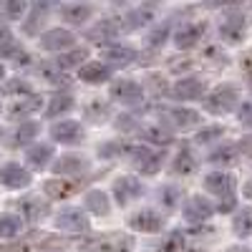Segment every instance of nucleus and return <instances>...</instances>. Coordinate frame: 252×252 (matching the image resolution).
I'll return each instance as SVG.
<instances>
[{
    "mask_svg": "<svg viewBox=\"0 0 252 252\" xmlns=\"http://www.w3.org/2000/svg\"><path fill=\"white\" fill-rule=\"evenodd\" d=\"M202 103H204V109L209 114L227 116V114L240 109V89L235 86V83H222V86H217L215 91H209Z\"/></svg>",
    "mask_w": 252,
    "mask_h": 252,
    "instance_id": "obj_1",
    "label": "nucleus"
},
{
    "mask_svg": "<svg viewBox=\"0 0 252 252\" xmlns=\"http://www.w3.org/2000/svg\"><path fill=\"white\" fill-rule=\"evenodd\" d=\"M247 31H250V18L240 10L227 13L220 20V38L227 46H240L245 40V35H247Z\"/></svg>",
    "mask_w": 252,
    "mask_h": 252,
    "instance_id": "obj_2",
    "label": "nucleus"
},
{
    "mask_svg": "<svg viewBox=\"0 0 252 252\" xmlns=\"http://www.w3.org/2000/svg\"><path fill=\"white\" fill-rule=\"evenodd\" d=\"M109 96H111V101L124 103V106H139L144 101V86L134 78H119L111 83Z\"/></svg>",
    "mask_w": 252,
    "mask_h": 252,
    "instance_id": "obj_3",
    "label": "nucleus"
},
{
    "mask_svg": "<svg viewBox=\"0 0 252 252\" xmlns=\"http://www.w3.org/2000/svg\"><path fill=\"white\" fill-rule=\"evenodd\" d=\"M129 157H131V164L141 174H157L164 164V154L161 152H154L152 146H129Z\"/></svg>",
    "mask_w": 252,
    "mask_h": 252,
    "instance_id": "obj_4",
    "label": "nucleus"
},
{
    "mask_svg": "<svg viewBox=\"0 0 252 252\" xmlns=\"http://www.w3.org/2000/svg\"><path fill=\"white\" fill-rule=\"evenodd\" d=\"M129 227L134 232H144V235H154L164 229V215H159L152 207H141L129 217Z\"/></svg>",
    "mask_w": 252,
    "mask_h": 252,
    "instance_id": "obj_5",
    "label": "nucleus"
},
{
    "mask_svg": "<svg viewBox=\"0 0 252 252\" xmlns=\"http://www.w3.org/2000/svg\"><path fill=\"white\" fill-rule=\"evenodd\" d=\"M215 212H217V209L212 207V202H209L207 197L194 194V197H189V199L184 202L182 217H184V222H189V224H204Z\"/></svg>",
    "mask_w": 252,
    "mask_h": 252,
    "instance_id": "obj_6",
    "label": "nucleus"
},
{
    "mask_svg": "<svg viewBox=\"0 0 252 252\" xmlns=\"http://www.w3.org/2000/svg\"><path fill=\"white\" fill-rule=\"evenodd\" d=\"M134 240L126 235H109V237H98L91 240L81 247V252H131Z\"/></svg>",
    "mask_w": 252,
    "mask_h": 252,
    "instance_id": "obj_7",
    "label": "nucleus"
},
{
    "mask_svg": "<svg viewBox=\"0 0 252 252\" xmlns=\"http://www.w3.org/2000/svg\"><path fill=\"white\" fill-rule=\"evenodd\" d=\"M83 126L73 119H63V121H56L51 126V139L58 141V144H66V146H76L83 141Z\"/></svg>",
    "mask_w": 252,
    "mask_h": 252,
    "instance_id": "obj_8",
    "label": "nucleus"
},
{
    "mask_svg": "<svg viewBox=\"0 0 252 252\" xmlns=\"http://www.w3.org/2000/svg\"><path fill=\"white\" fill-rule=\"evenodd\" d=\"M144 194V184L136 177H119L114 182V199L119 207H129Z\"/></svg>",
    "mask_w": 252,
    "mask_h": 252,
    "instance_id": "obj_9",
    "label": "nucleus"
},
{
    "mask_svg": "<svg viewBox=\"0 0 252 252\" xmlns=\"http://www.w3.org/2000/svg\"><path fill=\"white\" fill-rule=\"evenodd\" d=\"M58 229H66V232H86L89 229V217L83 209H76V207H68V209H61L56 215V222H53Z\"/></svg>",
    "mask_w": 252,
    "mask_h": 252,
    "instance_id": "obj_10",
    "label": "nucleus"
},
{
    "mask_svg": "<svg viewBox=\"0 0 252 252\" xmlns=\"http://www.w3.org/2000/svg\"><path fill=\"white\" fill-rule=\"evenodd\" d=\"M235 177L232 174H227V172H212V174H207L204 177V189L209 194H217V197H222V199H227V197H235Z\"/></svg>",
    "mask_w": 252,
    "mask_h": 252,
    "instance_id": "obj_11",
    "label": "nucleus"
},
{
    "mask_svg": "<svg viewBox=\"0 0 252 252\" xmlns=\"http://www.w3.org/2000/svg\"><path fill=\"white\" fill-rule=\"evenodd\" d=\"M204 31H207V26H204V23H197V20L182 23V26L174 31V46L182 48V51L197 46L199 40H202V35H204Z\"/></svg>",
    "mask_w": 252,
    "mask_h": 252,
    "instance_id": "obj_12",
    "label": "nucleus"
},
{
    "mask_svg": "<svg viewBox=\"0 0 252 252\" xmlns=\"http://www.w3.org/2000/svg\"><path fill=\"white\" fill-rule=\"evenodd\" d=\"M0 184L5 189H26L31 184V172L26 166L15 164V161H8L3 169H0Z\"/></svg>",
    "mask_w": 252,
    "mask_h": 252,
    "instance_id": "obj_13",
    "label": "nucleus"
},
{
    "mask_svg": "<svg viewBox=\"0 0 252 252\" xmlns=\"http://www.w3.org/2000/svg\"><path fill=\"white\" fill-rule=\"evenodd\" d=\"M164 121L174 126V129H189V126H197L199 124V114L194 109H187V106H172V109H161Z\"/></svg>",
    "mask_w": 252,
    "mask_h": 252,
    "instance_id": "obj_14",
    "label": "nucleus"
},
{
    "mask_svg": "<svg viewBox=\"0 0 252 252\" xmlns=\"http://www.w3.org/2000/svg\"><path fill=\"white\" fill-rule=\"evenodd\" d=\"M73 43H76V35L66 28H53L40 35V48L43 51H68L73 48Z\"/></svg>",
    "mask_w": 252,
    "mask_h": 252,
    "instance_id": "obj_15",
    "label": "nucleus"
},
{
    "mask_svg": "<svg viewBox=\"0 0 252 252\" xmlns=\"http://www.w3.org/2000/svg\"><path fill=\"white\" fill-rule=\"evenodd\" d=\"M119 33H121V23L114 18H106V20H98V23L89 31V40H96V43H101L106 48V46H114Z\"/></svg>",
    "mask_w": 252,
    "mask_h": 252,
    "instance_id": "obj_16",
    "label": "nucleus"
},
{
    "mask_svg": "<svg viewBox=\"0 0 252 252\" xmlns=\"http://www.w3.org/2000/svg\"><path fill=\"white\" fill-rule=\"evenodd\" d=\"M157 15V8L154 5H139L134 10H129L124 15V23H121V31L131 33V31H139V28H146L154 20Z\"/></svg>",
    "mask_w": 252,
    "mask_h": 252,
    "instance_id": "obj_17",
    "label": "nucleus"
},
{
    "mask_svg": "<svg viewBox=\"0 0 252 252\" xmlns=\"http://www.w3.org/2000/svg\"><path fill=\"white\" fill-rule=\"evenodd\" d=\"M103 61H106V66H129V63H134L139 58L136 48L131 46H124V43H114V46H106L101 51Z\"/></svg>",
    "mask_w": 252,
    "mask_h": 252,
    "instance_id": "obj_18",
    "label": "nucleus"
},
{
    "mask_svg": "<svg viewBox=\"0 0 252 252\" xmlns=\"http://www.w3.org/2000/svg\"><path fill=\"white\" fill-rule=\"evenodd\" d=\"M174 98L179 101H197L204 96V83L202 78H194V76H189V78H179L174 83V89H172Z\"/></svg>",
    "mask_w": 252,
    "mask_h": 252,
    "instance_id": "obj_19",
    "label": "nucleus"
},
{
    "mask_svg": "<svg viewBox=\"0 0 252 252\" xmlns=\"http://www.w3.org/2000/svg\"><path fill=\"white\" fill-rule=\"evenodd\" d=\"M53 172L56 174H66V177H76V174H83V172H89V159L86 157H81V154H66V157H61L56 164H53Z\"/></svg>",
    "mask_w": 252,
    "mask_h": 252,
    "instance_id": "obj_20",
    "label": "nucleus"
},
{
    "mask_svg": "<svg viewBox=\"0 0 252 252\" xmlns=\"http://www.w3.org/2000/svg\"><path fill=\"white\" fill-rule=\"evenodd\" d=\"M78 78L83 83H91V86H98V83H106L111 78V66L101 61H89L83 68H78Z\"/></svg>",
    "mask_w": 252,
    "mask_h": 252,
    "instance_id": "obj_21",
    "label": "nucleus"
},
{
    "mask_svg": "<svg viewBox=\"0 0 252 252\" xmlns=\"http://www.w3.org/2000/svg\"><path fill=\"white\" fill-rule=\"evenodd\" d=\"M139 136L144 141H149L154 146H169L174 144V134L172 129H166V124H146L139 129Z\"/></svg>",
    "mask_w": 252,
    "mask_h": 252,
    "instance_id": "obj_22",
    "label": "nucleus"
},
{
    "mask_svg": "<svg viewBox=\"0 0 252 252\" xmlns=\"http://www.w3.org/2000/svg\"><path fill=\"white\" fill-rule=\"evenodd\" d=\"M18 209L26 222H38L48 215V202H43L40 197H23L18 199Z\"/></svg>",
    "mask_w": 252,
    "mask_h": 252,
    "instance_id": "obj_23",
    "label": "nucleus"
},
{
    "mask_svg": "<svg viewBox=\"0 0 252 252\" xmlns=\"http://www.w3.org/2000/svg\"><path fill=\"white\" fill-rule=\"evenodd\" d=\"M61 18L66 20L68 26H83L86 20L94 15V5H86V3H66L58 8Z\"/></svg>",
    "mask_w": 252,
    "mask_h": 252,
    "instance_id": "obj_24",
    "label": "nucleus"
},
{
    "mask_svg": "<svg viewBox=\"0 0 252 252\" xmlns=\"http://www.w3.org/2000/svg\"><path fill=\"white\" fill-rule=\"evenodd\" d=\"M40 103H43V98L40 96H23V98H18V101H13L10 103V109H8V116L13 119V121H18V119H26V116H31V114H35L38 109H40Z\"/></svg>",
    "mask_w": 252,
    "mask_h": 252,
    "instance_id": "obj_25",
    "label": "nucleus"
},
{
    "mask_svg": "<svg viewBox=\"0 0 252 252\" xmlns=\"http://www.w3.org/2000/svg\"><path fill=\"white\" fill-rule=\"evenodd\" d=\"M81 189V182H63V179H48L43 184V192L51 197V199H68L73 197Z\"/></svg>",
    "mask_w": 252,
    "mask_h": 252,
    "instance_id": "obj_26",
    "label": "nucleus"
},
{
    "mask_svg": "<svg viewBox=\"0 0 252 252\" xmlns=\"http://www.w3.org/2000/svg\"><path fill=\"white\" fill-rule=\"evenodd\" d=\"M53 159V144H33L26 152V161L31 164V169H46L48 161Z\"/></svg>",
    "mask_w": 252,
    "mask_h": 252,
    "instance_id": "obj_27",
    "label": "nucleus"
},
{
    "mask_svg": "<svg viewBox=\"0 0 252 252\" xmlns=\"http://www.w3.org/2000/svg\"><path fill=\"white\" fill-rule=\"evenodd\" d=\"M197 166H199V161H197L194 152L184 146V149H179V154H177L174 161H172V172L179 174V177H189V174L197 172Z\"/></svg>",
    "mask_w": 252,
    "mask_h": 252,
    "instance_id": "obj_28",
    "label": "nucleus"
},
{
    "mask_svg": "<svg viewBox=\"0 0 252 252\" xmlns=\"http://www.w3.org/2000/svg\"><path fill=\"white\" fill-rule=\"evenodd\" d=\"M83 204H86V209L94 212L96 217H109V212H111L109 197H106V192H101V189H91V192L83 197Z\"/></svg>",
    "mask_w": 252,
    "mask_h": 252,
    "instance_id": "obj_29",
    "label": "nucleus"
},
{
    "mask_svg": "<svg viewBox=\"0 0 252 252\" xmlns=\"http://www.w3.org/2000/svg\"><path fill=\"white\" fill-rule=\"evenodd\" d=\"M38 131H40V124H38V121H20V126L13 131V136H10V146H13V149H18V146L31 144V141L38 136Z\"/></svg>",
    "mask_w": 252,
    "mask_h": 252,
    "instance_id": "obj_30",
    "label": "nucleus"
},
{
    "mask_svg": "<svg viewBox=\"0 0 252 252\" xmlns=\"http://www.w3.org/2000/svg\"><path fill=\"white\" fill-rule=\"evenodd\" d=\"M232 232H235L240 240L252 237V207L237 209V215L232 217Z\"/></svg>",
    "mask_w": 252,
    "mask_h": 252,
    "instance_id": "obj_31",
    "label": "nucleus"
},
{
    "mask_svg": "<svg viewBox=\"0 0 252 252\" xmlns=\"http://www.w3.org/2000/svg\"><path fill=\"white\" fill-rule=\"evenodd\" d=\"M109 101L106 98H91L86 106H83V116H86L91 124H103L109 119Z\"/></svg>",
    "mask_w": 252,
    "mask_h": 252,
    "instance_id": "obj_32",
    "label": "nucleus"
},
{
    "mask_svg": "<svg viewBox=\"0 0 252 252\" xmlns=\"http://www.w3.org/2000/svg\"><path fill=\"white\" fill-rule=\"evenodd\" d=\"M237 157H240V149H237V146H232V144H222V146H217V149L207 157V161H209V164H215V166H229V164H235V161H237Z\"/></svg>",
    "mask_w": 252,
    "mask_h": 252,
    "instance_id": "obj_33",
    "label": "nucleus"
},
{
    "mask_svg": "<svg viewBox=\"0 0 252 252\" xmlns=\"http://www.w3.org/2000/svg\"><path fill=\"white\" fill-rule=\"evenodd\" d=\"M83 61H89V51L86 48H73V51H68V53H63V56H58L56 58V66L61 68V71H68V68H83L86 63Z\"/></svg>",
    "mask_w": 252,
    "mask_h": 252,
    "instance_id": "obj_34",
    "label": "nucleus"
},
{
    "mask_svg": "<svg viewBox=\"0 0 252 252\" xmlns=\"http://www.w3.org/2000/svg\"><path fill=\"white\" fill-rule=\"evenodd\" d=\"M20 229H23V217L20 215H13V212L0 215V237L3 240H10V237L20 235Z\"/></svg>",
    "mask_w": 252,
    "mask_h": 252,
    "instance_id": "obj_35",
    "label": "nucleus"
},
{
    "mask_svg": "<svg viewBox=\"0 0 252 252\" xmlns=\"http://www.w3.org/2000/svg\"><path fill=\"white\" fill-rule=\"evenodd\" d=\"M28 10L31 5L26 0H5V3H0V18L3 20H20Z\"/></svg>",
    "mask_w": 252,
    "mask_h": 252,
    "instance_id": "obj_36",
    "label": "nucleus"
},
{
    "mask_svg": "<svg viewBox=\"0 0 252 252\" xmlns=\"http://www.w3.org/2000/svg\"><path fill=\"white\" fill-rule=\"evenodd\" d=\"M157 252H187V237L182 229H174V232H169L157 247Z\"/></svg>",
    "mask_w": 252,
    "mask_h": 252,
    "instance_id": "obj_37",
    "label": "nucleus"
},
{
    "mask_svg": "<svg viewBox=\"0 0 252 252\" xmlns=\"http://www.w3.org/2000/svg\"><path fill=\"white\" fill-rule=\"evenodd\" d=\"M157 197H159V204L166 209V212H172V209L182 202V189L177 184H164Z\"/></svg>",
    "mask_w": 252,
    "mask_h": 252,
    "instance_id": "obj_38",
    "label": "nucleus"
},
{
    "mask_svg": "<svg viewBox=\"0 0 252 252\" xmlns=\"http://www.w3.org/2000/svg\"><path fill=\"white\" fill-rule=\"evenodd\" d=\"M38 73L43 76V81H46V83H51V86H63V83H68V73H66V71H61V68L56 66V61L43 63Z\"/></svg>",
    "mask_w": 252,
    "mask_h": 252,
    "instance_id": "obj_39",
    "label": "nucleus"
},
{
    "mask_svg": "<svg viewBox=\"0 0 252 252\" xmlns=\"http://www.w3.org/2000/svg\"><path fill=\"white\" fill-rule=\"evenodd\" d=\"M76 106L73 103V96H53L51 103H48V109H46V116L48 119H56V116H63V114H68L71 109Z\"/></svg>",
    "mask_w": 252,
    "mask_h": 252,
    "instance_id": "obj_40",
    "label": "nucleus"
},
{
    "mask_svg": "<svg viewBox=\"0 0 252 252\" xmlns=\"http://www.w3.org/2000/svg\"><path fill=\"white\" fill-rule=\"evenodd\" d=\"M0 56H3V58H10V61L15 63V66H28V63H31V53L20 48V46L15 43V40L0 48Z\"/></svg>",
    "mask_w": 252,
    "mask_h": 252,
    "instance_id": "obj_41",
    "label": "nucleus"
},
{
    "mask_svg": "<svg viewBox=\"0 0 252 252\" xmlns=\"http://www.w3.org/2000/svg\"><path fill=\"white\" fill-rule=\"evenodd\" d=\"M46 13H48V5H33V8H31V18H28V23L23 26L28 35H35V33H38V28L43 26Z\"/></svg>",
    "mask_w": 252,
    "mask_h": 252,
    "instance_id": "obj_42",
    "label": "nucleus"
},
{
    "mask_svg": "<svg viewBox=\"0 0 252 252\" xmlns=\"http://www.w3.org/2000/svg\"><path fill=\"white\" fill-rule=\"evenodd\" d=\"M0 91H3L5 96H20V98H23V96H33L31 83H28V81H23V78H13V81H8Z\"/></svg>",
    "mask_w": 252,
    "mask_h": 252,
    "instance_id": "obj_43",
    "label": "nucleus"
},
{
    "mask_svg": "<svg viewBox=\"0 0 252 252\" xmlns=\"http://www.w3.org/2000/svg\"><path fill=\"white\" fill-rule=\"evenodd\" d=\"M121 154H129V146L121 144V141H106L98 146V157L101 159H116Z\"/></svg>",
    "mask_w": 252,
    "mask_h": 252,
    "instance_id": "obj_44",
    "label": "nucleus"
},
{
    "mask_svg": "<svg viewBox=\"0 0 252 252\" xmlns=\"http://www.w3.org/2000/svg\"><path fill=\"white\" fill-rule=\"evenodd\" d=\"M222 134H224L222 126H209V129H202V131L194 136V141H197V144H212V141L220 139Z\"/></svg>",
    "mask_w": 252,
    "mask_h": 252,
    "instance_id": "obj_45",
    "label": "nucleus"
},
{
    "mask_svg": "<svg viewBox=\"0 0 252 252\" xmlns=\"http://www.w3.org/2000/svg\"><path fill=\"white\" fill-rule=\"evenodd\" d=\"M146 86L152 89V94H154V96H164V94H166V78H164L161 73H152V76H149V83H146Z\"/></svg>",
    "mask_w": 252,
    "mask_h": 252,
    "instance_id": "obj_46",
    "label": "nucleus"
},
{
    "mask_svg": "<svg viewBox=\"0 0 252 252\" xmlns=\"http://www.w3.org/2000/svg\"><path fill=\"white\" fill-rule=\"evenodd\" d=\"M237 121L242 126H252V101H242L237 109Z\"/></svg>",
    "mask_w": 252,
    "mask_h": 252,
    "instance_id": "obj_47",
    "label": "nucleus"
},
{
    "mask_svg": "<svg viewBox=\"0 0 252 252\" xmlns=\"http://www.w3.org/2000/svg\"><path fill=\"white\" fill-rule=\"evenodd\" d=\"M166 35H169V26H161V28H157L152 35H149V48H159L164 40H166Z\"/></svg>",
    "mask_w": 252,
    "mask_h": 252,
    "instance_id": "obj_48",
    "label": "nucleus"
},
{
    "mask_svg": "<svg viewBox=\"0 0 252 252\" xmlns=\"http://www.w3.org/2000/svg\"><path fill=\"white\" fill-rule=\"evenodd\" d=\"M134 116H126V114H121V116H116V129H121V131H131L134 129Z\"/></svg>",
    "mask_w": 252,
    "mask_h": 252,
    "instance_id": "obj_49",
    "label": "nucleus"
},
{
    "mask_svg": "<svg viewBox=\"0 0 252 252\" xmlns=\"http://www.w3.org/2000/svg\"><path fill=\"white\" fill-rule=\"evenodd\" d=\"M8 43H13V33H10L8 23H0V48L8 46Z\"/></svg>",
    "mask_w": 252,
    "mask_h": 252,
    "instance_id": "obj_50",
    "label": "nucleus"
},
{
    "mask_svg": "<svg viewBox=\"0 0 252 252\" xmlns=\"http://www.w3.org/2000/svg\"><path fill=\"white\" fill-rule=\"evenodd\" d=\"M237 149H240L242 154L252 157V134H247V136H242V139H240V144H237Z\"/></svg>",
    "mask_w": 252,
    "mask_h": 252,
    "instance_id": "obj_51",
    "label": "nucleus"
},
{
    "mask_svg": "<svg viewBox=\"0 0 252 252\" xmlns=\"http://www.w3.org/2000/svg\"><path fill=\"white\" fill-rule=\"evenodd\" d=\"M235 207H237V197H227V199H222V204L217 207V212H232Z\"/></svg>",
    "mask_w": 252,
    "mask_h": 252,
    "instance_id": "obj_52",
    "label": "nucleus"
},
{
    "mask_svg": "<svg viewBox=\"0 0 252 252\" xmlns=\"http://www.w3.org/2000/svg\"><path fill=\"white\" fill-rule=\"evenodd\" d=\"M242 71H245L247 76H252V51L245 53V58H242Z\"/></svg>",
    "mask_w": 252,
    "mask_h": 252,
    "instance_id": "obj_53",
    "label": "nucleus"
},
{
    "mask_svg": "<svg viewBox=\"0 0 252 252\" xmlns=\"http://www.w3.org/2000/svg\"><path fill=\"white\" fill-rule=\"evenodd\" d=\"M242 197H245L247 202H252V179H247V182L242 184Z\"/></svg>",
    "mask_w": 252,
    "mask_h": 252,
    "instance_id": "obj_54",
    "label": "nucleus"
},
{
    "mask_svg": "<svg viewBox=\"0 0 252 252\" xmlns=\"http://www.w3.org/2000/svg\"><path fill=\"white\" fill-rule=\"evenodd\" d=\"M227 252H252L247 245H232V247H227Z\"/></svg>",
    "mask_w": 252,
    "mask_h": 252,
    "instance_id": "obj_55",
    "label": "nucleus"
},
{
    "mask_svg": "<svg viewBox=\"0 0 252 252\" xmlns=\"http://www.w3.org/2000/svg\"><path fill=\"white\" fill-rule=\"evenodd\" d=\"M3 76H5V66L0 63V81H3Z\"/></svg>",
    "mask_w": 252,
    "mask_h": 252,
    "instance_id": "obj_56",
    "label": "nucleus"
}]
</instances>
